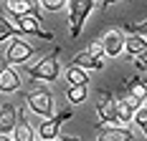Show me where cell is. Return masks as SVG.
Returning a JSON list of instances; mask_svg holds the SVG:
<instances>
[{"label": "cell", "instance_id": "obj_1", "mask_svg": "<svg viewBox=\"0 0 147 141\" xmlns=\"http://www.w3.org/2000/svg\"><path fill=\"white\" fill-rule=\"evenodd\" d=\"M30 78L33 81H38V83H53L56 78L61 76V63H59V48L53 51V53H48V56H43L38 63H33L28 70Z\"/></svg>", "mask_w": 147, "mask_h": 141}, {"label": "cell", "instance_id": "obj_2", "mask_svg": "<svg viewBox=\"0 0 147 141\" xmlns=\"http://www.w3.org/2000/svg\"><path fill=\"white\" fill-rule=\"evenodd\" d=\"M66 10H69V35L79 38L86 18L94 13V0H69Z\"/></svg>", "mask_w": 147, "mask_h": 141}, {"label": "cell", "instance_id": "obj_3", "mask_svg": "<svg viewBox=\"0 0 147 141\" xmlns=\"http://www.w3.org/2000/svg\"><path fill=\"white\" fill-rule=\"evenodd\" d=\"M26 106H28L36 116H43V118H51L53 111H56V106H53V96H51V91H48L46 86H36V88H30L28 93H26Z\"/></svg>", "mask_w": 147, "mask_h": 141}, {"label": "cell", "instance_id": "obj_4", "mask_svg": "<svg viewBox=\"0 0 147 141\" xmlns=\"http://www.w3.org/2000/svg\"><path fill=\"white\" fill-rule=\"evenodd\" d=\"M96 113H99V126L122 124L117 113V98L109 91H96Z\"/></svg>", "mask_w": 147, "mask_h": 141}, {"label": "cell", "instance_id": "obj_5", "mask_svg": "<svg viewBox=\"0 0 147 141\" xmlns=\"http://www.w3.org/2000/svg\"><path fill=\"white\" fill-rule=\"evenodd\" d=\"M36 53H38V51H36L30 43L20 41L18 35H15L13 41H8V45H5V61H8V63H13V66L28 63V61L36 56Z\"/></svg>", "mask_w": 147, "mask_h": 141}, {"label": "cell", "instance_id": "obj_6", "mask_svg": "<svg viewBox=\"0 0 147 141\" xmlns=\"http://www.w3.org/2000/svg\"><path fill=\"white\" fill-rule=\"evenodd\" d=\"M71 118V108H63V111H59L56 116H51V118H46L43 124L38 126V136L43 141H53L61 136V126L66 124Z\"/></svg>", "mask_w": 147, "mask_h": 141}, {"label": "cell", "instance_id": "obj_7", "mask_svg": "<svg viewBox=\"0 0 147 141\" xmlns=\"http://www.w3.org/2000/svg\"><path fill=\"white\" fill-rule=\"evenodd\" d=\"M124 98H127V103L132 106L134 111L147 103V81L142 76H134V78L127 81V96Z\"/></svg>", "mask_w": 147, "mask_h": 141}, {"label": "cell", "instance_id": "obj_8", "mask_svg": "<svg viewBox=\"0 0 147 141\" xmlns=\"http://www.w3.org/2000/svg\"><path fill=\"white\" fill-rule=\"evenodd\" d=\"M15 23H18V28H20V33H28V35H36V38H43V41H53V33H48V30H43V20H38L36 15H18V18H13Z\"/></svg>", "mask_w": 147, "mask_h": 141}, {"label": "cell", "instance_id": "obj_9", "mask_svg": "<svg viewBox=\"0 0 147 141\" xmlns=\"http://www.w3.org/2000/svg\"><path fill=\"white\" fill-rule=\"evenodd\" d=\"M0 136H3V141L10 139V134L15 131V126H18V118H20V111L15 108V106H10V103H3V108H0Z\"/></svg>", "mask_w": 147, "mask_h": 141}, {"label": "cell", "instance_id": "obj_10", "mask_svg": "<svg viewBox=\"0 0 147 141\" xmlns=\"http://www.w3.org/2000/svg\"><path fill=\"white\" fill-rule=\"evenodd\" d=\"M99 141H134V134L127 124L99 126Z\"/></svg>", "mask_w": 147, "mask_h": 141}, {"label": "cell", "instance_id": "obj_11", "mask_svg": "<svg viewBox=\"0 0 147 141\" xmlns=\"http://www.w3.org/2000/svg\"><path fill=\"white\" fill-rule=\"evenodd\" d=\"M20 88V76L15 70L13 63H3V70H0V93H15Z\"/></svg>", "mask_w": 147, "mask_h": 141}, {"label": "cell", "instance_id": "obj_12", "mask_svg": "<svg viewBox=\"0 0 147 141\" xmlns=\"http://www.w3.org/2000/svg\"><path fill=\"white\" fill-rule=\"evenodd\" d=\"M102 43H104V48H107V56H109V58H117L119 53L124 51L127 38H124V33H122V30L112 28V30H107V33H104Z\"/></svg>", "mask_w": 147, "mask_h": 141}, {"label": "cell", "instance_id": "obj_13", "mask_svg": "<svg viewBox=\"0 0 147 141\" xmlns=\"http://www.w3.org/2000/svg\"><path fill=\"white\" fill-rule=\"evenodd\" d=\"M124 51L129 53L132 58H140L142 53L147 51V35H140V33H132L129 38H127V45H124Z\"/></svg>", "mask_w": 147, "mask_h": 141}, {"label": "cell", "instance_id": "obj_14", "mask_svg": "<svg viewBox=\"0 0 147 141\" xmlns=\"http://www.w3.org/2000/svg\"><path fill=\"white\" fill-rule=\"evenodd\" d=\"M71 63H79V66H84L86 70H99V68L104 66V63H102V58H99V56H94L89 48H86V51H81L79 56H74Z\"/></svg>", "mask_w": 147, "mask_h": 141}, {"label": "cell", "instance_id": "obj_15", "mask_svg": "<svg viewBox=\"0 0 147 141\" xmlns=\"http://www.w3.org/2000/svg\"><path fill=\"white\" fill-rule=\"evenodd\" d=\"M66 81H69V86H79V83H89V73L84 66H79V63H71L69 68H66Z\"/></svg>", "mask_w": 147, "mask_h": 141}, {"label": "cell", "instance_id": "obj_16", "mask_svg": "<svg viewBox=\"0 0 147 141\" xmlns=\"http://www.w3.org/2000/svg\"><path fill=\"white\" fill-rule=\"evenodd\" d=\"M15 35H20V28H18V23L15 20H10L8 18V13L0 18V41L3 43H8V41H13Z\"/></svg>", "mask_w": 147, "mask_h": 141}, {"label": "cell", "instance_id": "obj_17", "mask_svg": "<svg viewBox=\"0 0 147 141\" xmlns=\"http://www.w3.org/2000/svg\"><path fill=\"white\" fill-rule=\"evenodd\" d=\"M15 139H18V141H33V139H36V131H33V126L26 121V116H23V113H20L18 126H15Z\"/></svg>", "mask_w": 147, "mask_h": 141}, {"label": "cell", "instance_id": "obj_18", "mask_svg": "<svg viewBox=\"0 0 147 141\" xmlns=\"http://www.w3.org/2000/svg\"><path fill=\"white\" fill-rule=\"evenodd\" d=\"M89 96V83H79V86H69L66 91V98L69 103H84Z\"/></svg>", "mask_w": 147, "mask_h": 141}, {"label": "cell", "instance_id": "obj_19", "mask_svg": "<svg viewBox=\"0 0 147 141\" xmlns=\"http://www.w3.org/2000/svg\"><path fill=\"white\" fill-rule=\"evenodd\" d=\"M5 13L18 18V15H26L30 13V3L28 0H5Z\"/></svg>", "mask_w": 147, "mask_h": 141}, {"label": "cell", "instance_id": "obj_20", "mask_svg": "<svg viewBox=\"0 0 147 141\" xmlns=\"http://www.w3.org/2000/svg\"><path fill=\"white\" fill-rule=\"evenodd\" d=\"M117 113L122 124H134V108L127 103V98H117Z\"/></svg>", "mask_w": 147, "mask_h": 141}, {"label": "cell", "instance_id": "obj_21", "mask_svg": "<svg viewBox=\"0 0 147 141\" xmlns=\"http://www.w3.org/2000/svg\"><path fill=\"white\" fill-rule=\"evenodd\" d=\"M41 5H43V10H48V13H56L63 5H69V0H41Z\"/></svg>", "mask_w": 147, "mask_h": 141}, {"label": "cell", "instance_id": "obj_22", "mask_svg": "<svg viewBox=\"0 0 147 141\" xmlns=\"http://www.w3.org/2000/svg\"><path fill=\"white\" fill-rule=\"evenodd\" d=\"M134 124H137V128H147V103L134 111Z\"/></svg>", "mask_w": 147, "mask_h": 141}, {"label": "cell", "instance_id": "obj_23", "mask_svg": "<svg viewBox=\"0 0 147 141\" xmlns=\"http://www.w3.org/2000/svg\"><path fill=\"white\" fill-rule=\"evenodd\" d=\"M124 28L129 30V33H140V35H147V20H142V23H132V25H124Z\"/></svg>", "mask_w": 147, "mask_h": 141}, {"label": "cell", "instance_id": "obj_24", "mask_svg": "<svg viewBox=\"0 0 147 141\" xmlns=\"http://www.w3.org/2000/svg\"><path fill=\"white\" fill-rule=\"evenodd\" d=\"M132 63L137 66V68H142V70H147V51L142 53L140 58H132Z\"/></svg>", "mask_w": 147, "mask_h": 141}, {"label": "cell", "instance_id": "obj_25", "mask_svg": "<svg viewBox=\"0 0 147 141\" xmlns=\"http://www.w3.org/2000/svg\"><path fill=\"white\" fill-rule=\"evenodd\" d=\"M119 0H102V5H99V10H107L109 5H117Z\"/></svg>", "mask_w": 147, "mask_h": 141}]
</instances>
